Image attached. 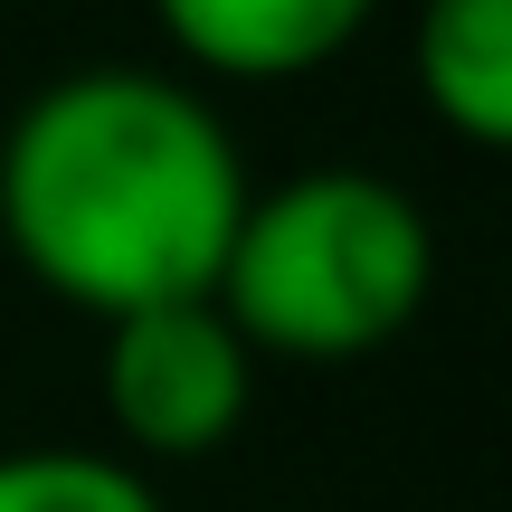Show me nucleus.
Listing matches in <instances>:
<instances>
[{
    "instance_id": "nucleus-1",
    "label": "nucleus",
    "mask_w": 512,
    "mask_h": 512,
    "mask_svg": "<svg viewBox=\"0 0 512 512\" xmlns=\"http://www.w3.org/2000/svg\"><path fill=\"white\" fill-rule=\"evenodd\" d=\"M238 209L247 162L219 105L162 67H76L0 133V238L95 323L209 294Z\"/></svg>"
},
{
    "instance_id": "nucleus-2",
    "label": "nucleus",
    "mask_w": 512,
    "mask_h": 512,
    "mask_svg": "<svg viewBox=\"0 0 512 512\" xmlns=\"http://www.w3.org/2000/svg\"><path fill=\"white\" fill-rule=\"evenodd\" d=\"M437 285V228L380 171H294L247 190L238 238L219 256V313L247 351L275 361H361L389 351L427 313Z\"/></svg>"
},
{
    "instance_id": "nucleus-3",
    "label": "nucleus",
    "mask_w": 512,
    "mask_h": 512,
    "mask_svg": "<svg viewBox=\"0 0 512 512\" xmlns=\"http://www.w3.org/2000/svg\"><path fill=\"white\" fill-rule=\"evenodd\" d=\"M256 399V351L219 313V294H181V304H143L105 323V418L133 456L190 465L209 446L238 437Z\"/></svg>"
},
{
    "instance_id": "nucleus-4",
    "label": "nucleus",
    "mask_w": 512,
    "mask_h": 512,
    "mask_svg": "<svg viewBox=\"0 0 512 512\" xmlns=\"http://www.w3.org/2000/svg\"><path fill=\"white\" fill-rule=\"evenodd\" d=\"M380 0H152L162 38L200 76H238V86H275V76H313L370 29Z\"/></svg>"
},
{
    "instance_id": "nucleus-5",
    "label": "nucleus",
    "mask_w": 512,
    "mask_h": 512,
    "mask_svg": "<svg viewBox=\"0 0 512 512\" xmlns=\"http://www.w3.org/2000/svg\"><path fill=\"white\" fill-rule=\"evenodd\" d=\"M418 86L446 133L512 152V0H427L418 10Z\"/></svg>"
},
{
    "instance_id": "nucleus-6",
    "label": "nucleus",
    "mask_w": 512,
    "mask_h": 512,
    "mask_svg": "<svg viewBox=\"0 0 512 512\" xmlns=\"http://www.w3.org/2000/svg\"><path fill=\"white\" fill-rule=\"evenodd\" d=\"M0 512H162V494L95 446H19L0 456Z\"/></svg>"
}]
</instances>
